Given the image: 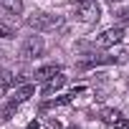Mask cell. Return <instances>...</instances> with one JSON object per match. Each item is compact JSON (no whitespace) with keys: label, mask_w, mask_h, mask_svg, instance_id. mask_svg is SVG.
<instances>
[{"label":"cell","mask_w":129,"mask_h":129,"mask_svg":"<svg viewBox=\"0 0 129 129\" xmlns=\"http://www.w3.org/2000/svg\"><path fill=\"white\" fill-rule=\"evenodd\" d=\"M28 129H41V126H38V121H30V126H28Z\"/></svg>","instance_id":"cell-16"},{"label":"cell","mask_w":129,"mask_h":129,"mask_svg":"<svg viewBox=\"0 0 129 129\" xmlns=\"http://www.w3.org/2000/svg\"><path fill=\"white\" fill-rule=\"evenodd\" d=\"M114 15H116L119 20H129V8H119V10H116Z\"/></svg>","instance_id":"cell-12"},{"label":"cell","mask_w":129,"mask_h":129,"mask_svg":"<svg viewBox=\"0 0 129 129\" xmlns=\"http://www.w3.org/2000/svg\"><path fill=\"white\" fill-rule=\"evenodd\" d=\"M119 119H121V111H119V109H104V111H101V121H106V124H111V126H114Z\"/></svg>","instance_id":"cell-10"},{"label":"cell","mask_w":129,"mask_h":129,"mask_svg":"<svg viewBox=\"0 0 129 129\" xmlns=\"http://www.w3.org/2000/svg\"><path fill=\"white\" fill-rule=\"evenodd\" d=\"M63 84H66V76H63L61 71H58V74H53V76L46 81V86H43V96H51V94H56L58 89H63Z\"/></svg>","instance_id":"cell-5"},{"label":"cell","mask_w":129,"mask_h":129,"mask_svg":"<svg viewBox=\"0 0 129 129\" xmlns=\"http://www.w3.org/2000/svg\"><path fill=\"white\" fill-rule=\"evenodd\" d=\"M61 23H63V18L51 15V13H38V15L28 18V25L36 30H56V28H61Z\"/></svg>","instance_id":"cell-1"},{"label":"cell","mask_w":129,"mask_h":129,"mask_svg":"<svg viewBox=\"0 0 129 129\" xmlns=\"http://www.w3.org/2000/svg\"><path fill=\"white\" fill-rule=\"evenodd\" d=\"M111 61H114V63H126V61H129V46L116 48V51H114V56H111Z\"/></svg>","instance_id":"cell-11"},{"label":"cell","mask_w":129,"mask_h":129,"mask_svg":"<svg viewBox=\"0 0 129 129\" xmlns=\"http://www.w3.org/2000/svg\"><path fill=\"white\" fill-rule=\"evenodd\" d=\"M53 74H58V66H53V63H48V66H41L36 71V81H48Z\"/></svg>","instance_id":"cell-8"},{"label":"cell","mask_w":129,"mask_h":129,"mask_svg":"<svg viewBox=\"0 0 129 129\" xmlns=\"http://www.w3.org/2000/svg\"><path fill=\"white\" fill-rule=\"evenodd\" d=\"M46 126H48V129H63L58 119H48V121H46Z\"/></svg>","instance_id":"cell-14"},{"label":"cell","mask_w":129,"mask_h":129,"mask_svg":"<svg viewBox=\"0 0 129 129\" xmlns=\"http://www.w3.org/2000/svg\"><path fill=\"white\" fill-rule=\"evenodd\" d=\"M33 94H36V86H33V84H23V86H18V89L13 91V99L20 104V101H28Z\"/></svg>","instance_id":"cell-6"},{"label":"cell","mask_w":129,"mask_h":129,"mask_svg":"<svg viewBox=\"0 0 129 129\" xmlns=\"http://www.w3.org/2000/svg\"><path fill=\"white\" fill-rule=\"evenodd\" d=\"M43 48H46L43 38H41V36H30V38H25V43L20 46V56H23V58H36V56L43 53Z\"/></svg>","instance_id":"cell-2"},{"label":"cell","mask_w":129,"mask_h":129,"mask_svg":"<svg viewBox=\"0 0 129 129\" xmlns=\"http://www.w3.org/2000/svg\"><path fill=\"white\" fill-rule=\"evenodd\" d=\"M71 129H79V126H71Z\"/></svg>","instance_id":"cell-18"},{"label":"cell","mask_w":129,"mask_h":129,"mask_svg":"<svg viewBox=\"0 0 129 129\" xmlns=\"http://www.w3.org/2000/svg\"><path fill=\"white\" fill-rule=\"evenodd\" d=\"M0 5H3L5 13H10V15H20L23 13V0H0Z\"/></svg>","instance_id":"cell-7"},{"label":"cell","mask_w":129,"mask_h":129,"mask_svg":"<svg viewBox=\"0 0 129 129\" xmlns=\"http://www.w3.org/2000/svg\"><path fill=\"white\" fill-rule=\"evenodd\" d=\"M79 15L86 23H96L101 18V10H99L96 3H91V0H79Z\"/></svg>","instance_id":"cell-3"},{"label":"cell","mask_w":129,"mask_h":129,"mask_svg":"<svg viewBox=\"0 0 129 129\" xmlns=\"http://www.w3.org/2000/svg\"><path fill=\"white\" fill-rule=\"evenodd\" d=\"M114 126H116V129H129V119H119Z\"/></svg>","instance_id":"cell-15"},{"label":"cell","mask_w":129,"mask_h":129,"mask_svg":"<svg viewBox=\"0 0 129 129\" xmlns=\"http://www.w3.org/2000/svg\"><path fill=\"white\" fill-rule=\"evenodd\" d=\"M15 111H18V101L10 99V101L3 106V111H0V119H3V121H10V119L15 116Z\"/></svg>","instance_id":"cell-9"},{"label":"cell","mask_w":129,"mask_h":129,"mask_svg":"<svg viewBox=\"0 0 129 129\" xmlns=\"http://www.w3.org/2000/svg\"><path fill=\"white\" fill-rule=\"evenodd\" d=\"M13 36H15V33H13L8 25H0V38H13Z\"/></svg>","instance_id":"cell-13"},{"label":"cell","mask_w":129,"mask_h":129,"mask_svg":"<svg viewBox=\"0 0 129 129\" xmlns=\"http://www.w3.org/2000/svg\"><path fill=\"white\" fill-rule=\"evenodd\" d=\"M106 3H121V0H106Z\"/></svg>","instance_id":"cell-17"},{"label":"cell","mask_w":129,"mask_h":129,"mask_svg":"<svg viewBox=\"0 0 129 129\" xmlns=\"http://www.w3.org/2000/svg\"><path fill=\"white\" fill-rule=\"evenodd\" d=\"M121 38H124V30L121 28H106L101 36H99V46H104V48H109V46H119L121 43Z\"/></svg>","instance_id":"cell-4"}]
</instances>
